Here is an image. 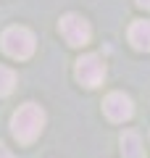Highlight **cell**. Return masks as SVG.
<instances>
[{"label": "cell", "mask_w": 150, "mask_h": 158, "mask_svg": "<svg viewBox=\"0 0 150 158\" xmlns=\"http://www.w3.org/2000/svg\"><path fill=\"white\" fill-rule=\"evenodd\" d=\"M16 87V71L8 66H0V98H6Z\"/></svg>", "instance_id": "8"}, {"label": "cell", "mask_w": 150, "mask_h": 158, "mask_svg": "<svg viewBox=\"0 0 150 158\" xmlns=\"http://www.w3.org/2000/svg\"><path fill=\"white\" fill-rule=\"evenodd\" d=\"M77 79L82 82L84 87H98L103 85V79H106V63L103 58L95 56V53H87L77 61Z\"/></svg>", "instance_id": "4"}, {"label": "cell", "mask_w": 150, "mask_h": 158, "mask_svg": "<svg viewBox=\"0 0 150 158\" xmlns=\"http://www.w3.org/2000/svg\"><path fill=\"white\" fill-rule=\"evenodd\" d=\"M45 127V111L37 103H24L16 113L11 116V132L21 145H29L40 137Z\"/></svg>", "instance_id": "1"}, {"label": "cell", "mask_w": 150, "mask_h": 158, "mask_svg": "<svg viewBox=\"0 0 150 158\" xmlns=\"http://www.w3.org/2000/svg\"><path fill=\"white\" fill-rule=\"evenodd\" d=\"M0 158H16V156H13V153L8 150L6 145H0Z\"/></svg>", "instance_id": "9"}, {"label": "cell", "mask_w": 150, "mask_h": 158, "mask_svg": "<svg viewBox=\"0 0 150 158\" xmlns=\"http://www.w3.org/2000/svg\"><path fill=\"white\" fill-rule=\"evenodd\" d=\"M121 153L124 158H145V148L137 132H124L121 135Z\"/></svg>", "instance_id": "7"}, {"label": "cell", "mask_w": 150, "mask_h": 158, "mask_svg": "<svg viewBox=\"0 0 150 158\" xmlns=\"http://www.w3.org/2000/svg\"><path fill=\"white\" fill-rule=\"evenodd\" d=\"M0 42H3V50L11 58H19V61H27L34 53V48H37L34 34L24 27H8L3 32V37H0Z\"/></svg>", "instance_id": "2"}, {"label": "cell", "mask_w": 150, "mask_h": 158, "mask_svg": "<svg viewBox=\"0 0 150 158\" xmlns=\"http://www.w3.org/2000/svg\"><path fill=\"white\" fill-rule=\"evenodd\" d=\"M61 34H63V40H66L71 48H82V45L90 42L92 29H90L87 19H82L79 13H66V16L61 19Z\"/></svg>", "instance_id": "3"}, {"label": "cell", "mask_w": 150, "mask_h": 158, "mask_svg": "<svg viewBox=\"0 0 150 158\" xmlns=\"http://www.w3.org/2000/svg\"><path fill=\"white\" fill-rule=\"evenodd\" d=\"M137 6H140V8H148V11H150V0H137Z\"/></svg>", "instance_id": "10"}, {"label": "cell", "mask_w": 150, "mask_h": 158, "mask_svg": "<svg viewBox=\"0 0 150 158\" xmlns=\"http://www.w3.org/2000/svg\"><path fill=\"white\" fill-rule=\"evenodd\" d=\"M103 113H106L111 121L116 124H124L134 116V106H132V98L124 95V92H111V95L103 100Z\"/></svg>", "instance_id": "5"}, {"label": "cell", "mask_w": 150, "mask_h": 158, "mask_svg": "<svg viewBox=\"0 0 150 158\" xmlns=\"http://www.w3.org/2000/svg\"><path fill=\"white\" fill-rule=\"evenodd\" d=\"M129 42L137 50L150 53V21H134L129 27Z\"/></svg>", "instance_id": "6"}]
</instances>
